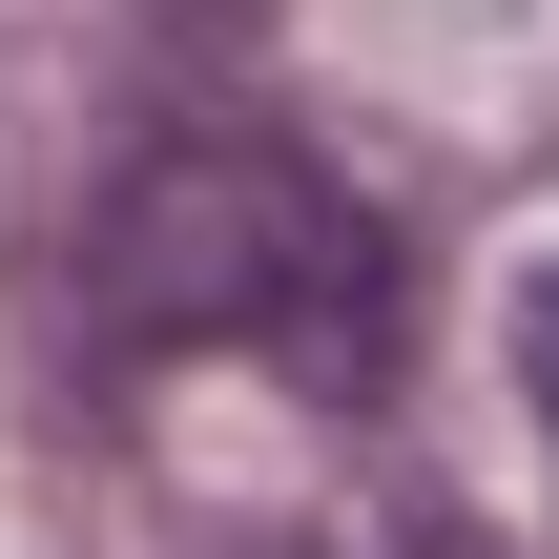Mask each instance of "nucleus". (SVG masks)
I'll return each mask as SVG.
<instances>
[{
	"instance_id": "f257e3e1",
	"label": "nucleus",
	"mask_w": 559,
	"mask_h": 559,
	"mask_svg": "<svg viewBox=\"0 0 559 559\" xmlns=\"http://www.w3.org/2000/svg\"><path fill=\"white\" fill-rule=\"evenodd\" d=\"M83 290H104L124 353H270V373L332 394V415L394 394V228H373L311 145H270V124H166V145H124L104 207H83Z\"/></svg>"
},
{
	"instance_id": "f03ea898",
	"label": "nucleus",
	"mask_w": 559,
	"mask_h": 559,
	"mask_svg": "<svg viewBox=\"0 0 559 559\" xmlns=\"http://www.w3.org/2000/svg\"><path fill=\"white\" fill-rule=\"evenodd\" d=\"M519 394H539V436H559V270L519 290Z\"/></svg>"
}]
</instances>
